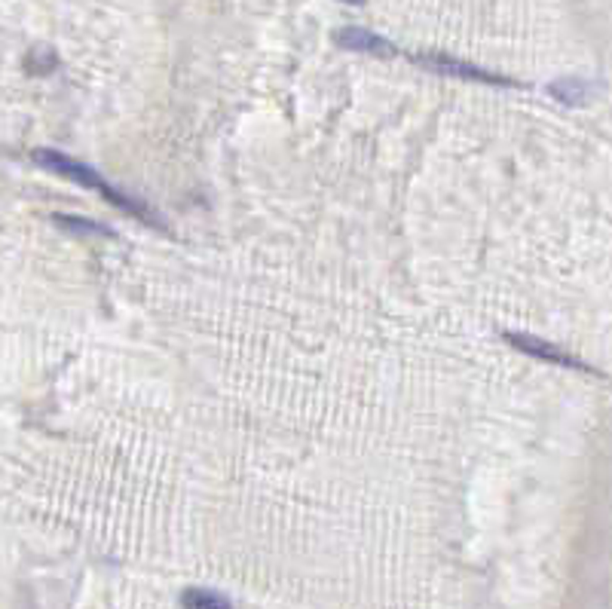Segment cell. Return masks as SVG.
Masks as SVG:
<instances>
[{"mask_svg": "<svg viewBox=\"0 0 612 609\" xmlns=\"http://www.w3.org/2000/svg\"><path fill=\"white\" fill-rule=\"evenodd\" d=\"M410 62H420L423 68L441 74V77H457V80H475V83H487V86H520L515 77H502V74H493L487 68H478L471 62L453 59L448 53H410Z\"/></svg>", "mask_w": 612, "mask_h": 609, "instance_id": "2", "label": "cell"}, {"mask_svg": "<svg viewBox=\"0 0 612 609\" xmlns=\"http://www.w3.org/2000/svg\"><path fill=\"white\" fill-rule=\"evenodd\" d=\"M343 4H352V6H361L365 0H343Z\"/></svg>", "mask_w": 612, "mask_h": 609, "instance_id": "8", "label": "cell"}, {"mask_svg": "<svg viewBox=\"0 0 612 609\" xmlns=\"http://www.w3.org/2000/svg\"><path fill=\"white\" fill-rule=\"evenodd\" d=\"M337 44L343 49H350V53H368V55H380V59H395V55H401L399 46L389 44L386 37H380L368 28H343L341 34H337Z\"/></svg>", "mask_w": 612, "mask_h": 609, "instance_id": "4", "label": "cell"}, {"mask_svg": "<svg viewBox=\"0 0 612 609\" xmlns=\"http://www.w3.org/2000/svg\"><path fill=\"white\" fill-rule=\"evenodd\" d=\"M591 83L582 77H560L548 83V95L560 104H585L591 98Z\"/></svg>", "mask_w": 612, "mask_h": 609, "instance_id": "5", "label": "cell"}, {"mask_svg": "<svg viewBox=\"0 0 612 609\" xmlns=\"http://www.w3.org/2000/svg\"><path fill=\"white\" fill-rule=\"evenodd\" d=\"M181 606L187 609H200V606H214V609H227L233 606V600L224 597L221 591H209V588H187L181 594Z\"/></svg>", "mask_w": 612, "mask_h": 609, "instance_id": "6", "label": "cell"}, {"mask_svg": "<svg viewBox=\"0 0 612 609\" xmlns=\"http://www.w3.org/2000/svg\"><path fill=\"white\" fill-rule=\"evenodd\" d=\"M55 224H62L64 230H74V233H102V236H114V230L98 227L86 218H74V215H53Z\"/></svg>", "mask_w": 612, "mask_h": 609, "instance_id": "7", "label": "cell"}, {"mask_svg": "<svg viewBox=\"0 0 612 609\" xmlns=\"http://www.w3.org/2000/svg\"><path fill=\"white\" fill-rule=\"evenodd\" d=\"M502 340L511 343L518 352H527V356L539 359V361H551V365H560V368H569V370H578V374H600L597 368L585 365L582 359L569 356L560 347H554V343L542 340V337H533V334H520V331H506L502 334Z\"/></svg>", "mask_w": 612, "mask_h": 609, "instance_id": "3", "label": "cell"}, {"mask_svg": "<svg viewBox=\"0 0 612 609\" xmlns=\"http://www.w3.org/2000/svg\"><path fill=\"white\" fill-rule=\"evenodd\" d=\"M31 160H35L40 169H49V172H55V175H62V178H71L74 184L89 187V191L102 193L107 202L117 205V209H123V211H126V215L138 218V221H144V224L163 227V221L156 218L144 202L132 200L129 193H123V191H117V187H111L102 175H98V172H95L93 166H86V162L74 160V156L62 153V151H53V147H37V151H31Z\"/></svg>", "mask_w": 612, "mask_h": 609, "instance_id": "1", "label": "cell"}]
</instances>
